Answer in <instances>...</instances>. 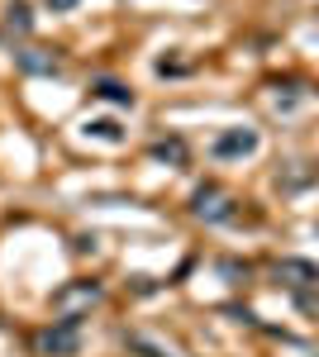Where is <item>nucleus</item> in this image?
<instances>
[{
  "mask_svg": "<svg viewBox=\"0 0 319 357\" xmlns=\"http://www.w3.org/2000/svg\"><path fill=\"white\" fill-rule=\"evenodd\" d=\"M129 348H133V353H143V357H167L158 343H148V338H138V333H129Z\"/></svg>",
  "mask_w": 319,
  "mask_h": 357,
  "instance_id": "9b49d317",
  "label": "nucleus"
},
{
  "mask_svg": "<svg viewBox=\"0 0 319 357\" xmlns=\"http://www.w3.org/2000/svg\"><path fill=\"white\" fill-rule=\"evenodd\" d=\"M5 24L15 29V33H29V29H34V15H29L24 5H10V20H5Z\"/></svg>",
  "mask_w": 319,
  "mask_h": 357,
  "instance_id": "9d476101",
  "label": "nucleus"
},
{
  "mask_svg": "<svg viewBox=\"0 0 319 357\" xmlns=\"http://www.w3.org/2000/svg\"><path fill=\"white\" fill-rule=\"evenodd\" d=\"M34 348L38 357H72L81 348V319H53L48 329H38Z\"/></svg>",
  "mask_w": 319,
  "mask_h": 357,
  "instance_id": "f03ea898",
  "label": "nucleus"
},
{
  "mask_svg": "<svg viewBox=\"0 0 319 357\" xmlns=\"http://www.w3.org/2000/svg\"><path fill=\"white\" fill-rule=\"evenodd\" d=\"M91 96H96V100H110V105H133V91L124 82H110V77L91 82Z\"/></svg>",
  "mask_w": 319,
  "mask_h": 357,
  "instance_id": "6e6552de",
  "label": "nucleus"
},
{
  "mask_svg": "<svg viewBox=\"0 0 319 357\" xmlns=\"http://www.w3.org/2000/svg\"><path fill=\"white\" fill-rule=\"evenodd\" d=\"M15 67L29 72V77H57L62 72V62L48 48H15Z\"/></svg>",
  "mask_w": 319,
  "mask_h": 357,
  "instance_id": "423d86ee",
  "label": "nucleus"
},
{
  "mask_svg": "<svg viewBox=\"0 0 319 357\" xmlns=\"http://www.w3.org/2000/svg\"><path fill=\"white\" fill-rule=\"evenodd\" d=\"M214 158H253L258 153V129H224L210 143Z\"/></svg>",
  "mask_w": 319,
  "mask_h": 357,
  "instance_id": "39448f33",
  "label": "nucleus"
},
{
  "mask_svg": "<svg viewBox=\"0 0 319 357\" xmlns=\"http://www.w3.org/2000/svg\"><path fill=\"white\" fill-rule=\"evenodd\" d=\"M77 0H48V10H72Z\"/></svg>",
  "mask_w": 319,
  "mask_h": 357,
  "instance_id": "f8f14e48",
  "label": "nucleus"
},
{
  "mask_svg": "<svg viewBox=\"0 0 319 357\" xmlns=\"http://www.w3.org/2000/svg\"><path fill=\"white\" fill-rule=\"evenodd\" d=\"M86 129H91V134H96V138H105V143H119V138H124V129H119L114 119H91Z\"/></svg>",
  "mask_w": 319,
  "mask_h": 357,
  "instance_id": "1a4fd4ad",
  "label": "nucleus"
},
{
  "mask_svg": "<svg viewBox=\"0 0 319 357\" xmlns=\"http://www.w3.org/2000/svg\"><path fill=\"white\" fill-rule=\"evenodd\" d=\"M195 220H205V224H229L239 210H234V195H224L219 186H200L195 191Z\"/></svg>",
  "mask_w": 319,
  "mask_h": 357,
  "instance_id": "7ed1b4c3",
  "label": "nucleus"
},
{
  "mask_svg": "<svg viewBox=\"0 0 319 357\" xmlns=\"http://www.w3.org/2000/svg\"><path fill=\"white\" fill-rule=\"evenodd\" d=\"M101 296H105V286H101V281L77 276V281H67L62 291H53V310L62 314V319H81V310H91Z\"/></svg>",
  "mask_w": 319,
  "mask_h": 357,
  "instance_id": "f257e3e1",
  "label": "nucleus"
},
{
  "mask_svg": "<svg viewBox=\"0 0 319 357\" xmlns=\"http://www.w3.org/2000/svg\"><path fill=\"white\" fill-rule=\"evenodd\" d=\"M153 158H158V162H167V167H186L191 162V148H186V138H158V143H153Z\"/></svg>",
  "mask_w": 319,
  "mask_h": 357,
  "instance_id": "0eeeda50",
  "label": "nucleus"
},
{
  "mask_svg": "<svg viewBox=\"0 0 319 357\" xmlns=\"http://www.w3.org/2000/svg\"><path fill=\"white\" fill-rule=\"evenodd\" d=\"M272 276L281 281V286H291V291H305V286H319V267L315 262H305V257H281Z\"/></svg>",
  "mask_w": 319,
  "mask_h": 357,
  "instance_id": "20e7f679",
  "label": "nucleus"
}]
</instances>
